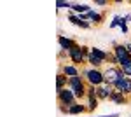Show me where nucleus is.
<instances>
[{"label":"nucleus","instance_id":"nucleus-1","mask_svg":"<svg viewBox=\"0 0 131 117\" xmlns=\"http://www.w3.org/2000/svg\"><path fill=\"white\" fill-rule=\"evenodd\" d=\"M81 75L86 79V84H91V86H94V88H100L105 84V77H103V70L101 68H82Z\"/></svg>","mask_w":131,"mask_h":117},{"label":"nucleus","instance_id":"nucleus-2","mask_svg":"<svg viewBox=\"0 0 131 117\" xmlns=\"http://www.w3.org/2000/svg\"><path fill=\"white\" fill-rule=\"evenodd\" d=\"M112 52H114V56L117 58V61H119V67H128V65H131V54L128 52V49H126V46L124 44H119V42H112Z\"/></svg>","mask_w":131,"mask_h":117},{"label":"nucleus","instance_id":"nucleus-3","mask_svg":"<svg viewBox=\"0 0 131 117\" xmlns=\"http://www.w3.org/2000/svg\"><path fill=\"white\" fill-rule=\"evenodd\" d=\"M56 98H58V103L65 105V107H70L73 103H77V98H75V94H73V91L70 88L56 91Z\"/></svg>","mask_w":131,"mask_h":117},{"label":"nucleus","instance_id":"nucleus-4","mask_svg":"<svg viewBox=\"0 0 131 117\" xmlns=\"http://www.w3.org/2000/svg\"><path fill=\"white\" fill-rule=\"evenodd\" d=\"M103 77H105V84H114L117 79H122L126 77L124 75V72H122L121 67H107V68L103 70Z\"/></svg>","mask_w":131,"mask_h":117},{"label":"nucleus","instance_id":"nucleus-5","mask_svg":"<svg viewBox=\"0 0 131 117\" xmlns=\"http://www.w3.org/2000/svg\"><path fill=\"white\" fill-rule=\"evenodd\" d=\"M68 59H70V63L77 65V67H82L86 63V58L82 56V51H81V44H77L75 47H72L68 51Z\"/></svg>","mask_w":131,"mask_h":117},{"label":"nucleus","instance_id":"nucleus-6","mask_svg":"<svg viewBox=\"0 0 131 117\" xmlns=\"http://www.w3.org/2000/svg\"><path fill=\"white\" fill-rule=\"evenodd\" d=\"M112 86H114V89H115V91H121V93H124L128 98L131 96V79H128V77L117 79V80H115Z\"/></svg>","mask_w":131,"mask_h":117},{"label":"nucleus","instance_id":"nucleus-7","mask_svg":"<svg viewBox=\"0 0 131 117\" xmlns=\"http://www.w3.org/2000/svg\"><path fill=\"white\" fill-rule=\"evenodd\" d=\"M60 72L65 73L68 79L70 77H77V75H81L82 67H77V65H73V63H67V65H61L60 67Z\"/></svg>","mask_w":131,"mask_h":117},{"label":"nucleus","instance_id":"nucleus-8","mask_svg":"<svg viewBox=\"0 0 131 117\" xmlns=\"http://www.w3.org/2000/svg\"><path fill=\"white\" fill-rule=\"evenodd\" d=\"M112 91H114V86H112V84H103V86H100V88L96 89V96H98L100 101H103V100H110Z\"/></svg>","mask_w":131,"mask_h":117},{"label":"nucleus","instance_id":"nucleus-9","mask_svg":"<svg viewBox=\"0 0 131 117\" xmlns=\"http://www.w3.org/2000/svg\"><path fill=\"white\" fill-rule=\"evenodd\" d=\"M58 44H60V49H61V51H67V52H68L72 47H75V46H77V42H75L73 39L65 37V35H60V37H58Z\"/></svg>","mask_w":131,"mask_h":117},{"label":"nucleus","instance_id":"nucleus-10","mask_svg":"<svg viewBox=\"0 0 131 117\" xmlns=\"http://www.w3.org/2000/svg\"><path fill=\"white\" fill-rule=\"evenodd\" d=\"M89 10H93V7H91L89 4H81V2H72V9L70 12H73V14H88Z\"/></svg>","mask_w":131,"mask_h":117},{"label":"nucleus","instance_id":"nucleus-11","mask_svg":"<svg viewBox=\"0 0 131 117\" xmlns=\"http://www.w3.org/2000/svg\"><path fill=\"white\" fill-rule=\"evenodd\" d=\"M110 101H112V103H115V105H126V103H129V98L126 96L124 93L114 89L112 94H110Z\"/></svg>","mask_w":131,"mask_h":117},{"label":"nucleus","instance_id":"nucleus-12","mask_svg":"<svg viewBox=\"0 0 131 117\" xmlns=\"http://www.w3.org/2000/svg\"><path fill=\"white\" fill-rule=\"evenodd\" d=\"M88 16H89V23H91V25H94V26H100L101 23L105 21V14H103V12H98L96 9L89 10Z\"/></svg>","mask_w":131,"mask_h":117},{"label":"nucleus","instance_id":"nucleus-13","mask_svg":"<svg viewBox=\"0 0 131 117\" xmlns=\"http://www.w3.org/2000/svg\"><path fill=\"white\" fill-rule=\"evenodd\" d=\"M88 112V105H84L82 101H77L68 107V115H81V114H86Z\"/></svg>","mask_w":131,"mask_h":117},{"label":"nucleus","instance_id":"nucleus-14","mask_svg":"<svg viewBox=\"0 0 131 117\" xmlns=\"http://www.w3.org/2000/svg\"><path fill=\"white\" fill-rule=\"evenodd\" d=\"M91 54L94 58H98L100 61H103V63H107V59H108V51H103L100 47H91Z\"/></svg>","mask_w":131,"mask_h":117},{"label":"nucleus","instance_id":"nucleus-15","mask_svg":"<svg viewBox=\"0 0 131 117\" xmlns=\"http://www.w3.org/2000/svg\"><path fill=\"white\" fill-rule=\"evenodd\" d=\"M68 88V77L65 75V73H58L56 75V91H60V89H67Z\"/></svg>","mask_w":131,"mask_h":117},{"label":"nucleus","instance_id":"nucleus-16","mask_svg":"<svg viewBox=\"0 0 131 117\" xmlns=\"http://www.w3.org/2000/svg\"><path fill=\"white\" fill-rule=\"evenodd\" d=\"M88 100V112H94L96 108L100 107V100H98V96H94V98H86Z\"/></svg>","mask_w":131,"mask_h":117},{"label":"nucleus","instance_id":"nucleus-17","mask_svg":"<svg viewBox=\"0 0 131 117\" xmlns=\"http://www.w3.org/2000/svg\"><path fill=\"white\" fill-rule=\"evenodd\" d=\"M54 5H56L58 10L67 9L68 12H70V9H72V2H68V0H58V2H54Z\"/></svg>","mask_w":131,"mask_h":117},{"label":"nucleus","instance_id":"nucleus-18","mask_svg":"<svg viewBox=\"0 0 131 117\" xmlns=\"http://www.w3.org/2000/svg\"><path fill=\"white\" fill-rule=\"evenodd\" d=\"M88 65H89L91 68H101V67L105 65V63H103V61H100L98 58H94V56L91 54L89 58H88Z\"/></svg>","mask_w":131,"mask_h":117},{"label":"nucleus","instance_id":"nucleus-19","mask_svg":"<svg viewBox=\"0 0 131 117\" xmlns=\"http://www.w3.org/2000/svg\"><path fill=\"white\" fill-rule=\"evenodd\" d=\"M121 19H122L121 14H115V16L112 18V21L108 23V28H119V25H121Z\"/></svg>","mask_w":131,"mask_h":117},{"label":"nucleus","instance_id":"nucleus-20","mask_svg":"<svg viewBox=\"0 0 131 117\" xmlns=\"http://www.w3.org/2000/svg\"><path fill=\"white\" fill-rule=\"evenodd\" d=\"M96 89H98V88H94V86L88 84V88H86V93H88V96H86V98H94V96H96Z\"/></svg>","mask_w":131,"mask_h":117},{"label":"nucleus","instance_id":"nucleus-21","mask_svg":"<svg viewBox=\"0 0 131 117\" xmlns=\"http://www.w3.org/2000/svg\"><path fill=\"white\" fill-rule=\"evenodd\" d=\"M107 61L110 63V67H119V61L114 56V52H108V59H107Z\"/></svg>","mask_w":131,"mask_h":117},{"label":"nucleus","instance_id":"nucleus-22","mask_svg":"<svg viewBox=\"0 0 131 117\" xmlns=\"http://www.w3.org/2000/svg\"><path fill=\"white\" fill-rule=\"evenodd\" d=\"M94 5H98V7H105V5H110V0H94Z\"/></svg>","mask_w":131,"mask_h":117},{"label":"nucleus","instance_id":"nucleus-23","mask_svg":"<svg viewBox=\"0 0 131 117\" xmlns=\"http://www.w3.org/2000/svg\"><path fill=\"white\" fill-rule=\"evenodd\" d=\"M122 68V72H124V75L128 79H131V65H128V67H121Z\"/></svg>","mask_w":131,"mask_h":117},{"label":"nucleus","instance_id":"nucleus-24","mask_svg":"<svg viewBox=\"0 0 131 117\" xmlns=\"http://www.w3.org/2000/svg\"><path fill=\"white\" fill-rule=\"evenodd\" d=\"M60 112H61V114H65V115H68V107H65V105H60Z\"/></svg>","mask_w":131,"mask_h":117},{"label":"nucleus","instance_id":"nucleus-25","mask_svg":"<svg viewBox=\"0 0 131 117\" xmlns=\"http://www.w3.org/2000/svg\"><path fill=\"white\" fill-rule=\"evenodd\" d=\"M100 117H121V115H119L117 112H114V114H101Z\"/></svg>","mask_w":131,"mask_h":117},{"label":"nucleus","instance_id":"nucleus-26","mask_svg":"<svg viewBox=\"0 0 131 117\" xmlns=\"http://www.w3.org/2000/svg\"><path fill=\"white\" fill-rule=\"evenodd\" d=\"M110 4H114V5H121V4H124V0H112Z\"/></svg>","mask_w":131,"mask_h":117},{"label":"nucleus","instance_id":"nucleus-27","mask_svg":"<svg viewBox=\"0 0 131 117\" xmlns=\"http://www.w3.org/2000/svg\"><path fill=\"white\" fill-rule=\"evenodd\" d=\"M124 46H126V49H128V52H129V54H131V40H129V42H126Z\"/></svg>","mask_w":131,"mask_h":117},{"label":"nucleus","instance_id":"nucleus-28","mask_svg":"<svg viewBox=\"0 0 131 117\" xmlns=\"http://www.w3.org/2000/svg\"><path fill=\"white\" fill-rule=\"evenodd\" d=\"M124 18H126V21L129 23V21H131V14H124Z\"/></svg>","mask_w":131,"mask_h":117}]
</instances>
